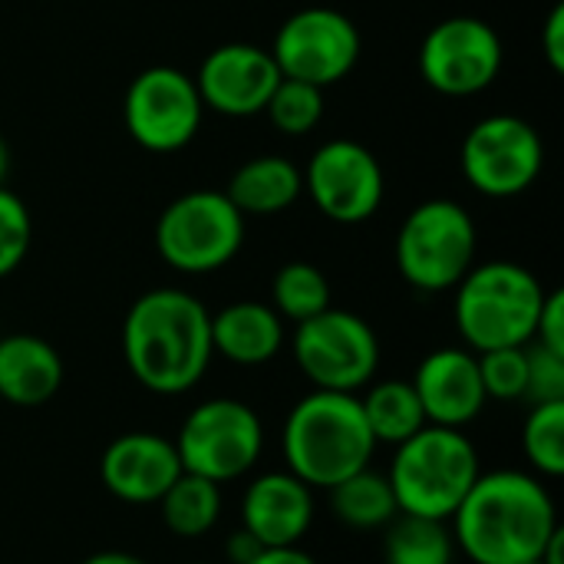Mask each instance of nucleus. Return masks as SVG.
<instances>
[{
    "instance_id": "nucleus-1",
    "label": "nucleus",
    "mask_w": 564,
    "mask_h": 564,
    "mask_svg": "<svg viewBox=\"0 0 564 564\" xmlns=\"http://www.w3.org/2000/svg\"><path fill=\"white\" fill-rule=\"evenodd\" d=\"M122 357L145 390L188 393L215 357L208 307L178 288L145 291L122 321Z\"/></svg>"
},
{
    "instance_id": "nucleus-2",
    "label": "nucleus",
    "mask_w": 564,
    "mask_h": 564,
    "mask_svg": "<svg viewBox=\"0 0 564 564\" xmlns=\"http://www.w3.org/2000/svg\"><path fill=\"white\" fill-rule=\"evenodd\" d=\"M456 542L473 564H529L558 532L549 489L519 469H496L473 482L453 516Z\"/></svg>"
},
{
    "instance_id": "nucleus-3",
    "label": "nucleus",
    "mask_w": 564,
    "mask_h": 564,
    "mask_svg": "<svg viewBox=\"0 0 564 564\" xmlns=\"http://www.w3.org/2000/svg\"><path fill=\"white\" fill-rule=\"evenodd\" d=\"M281 449L288 473L311 489H334L370 466L377 440L364 420L357 393L314 390L291 406Z\"/></svg>"
},
{
    "instance_id": "nucleus-4",
    "label": "nucleus",
    "mask_w": 564,
    "mask_h": 564,
    "mask_svg": "<svg viewBox=\"0 0 564 564\" xmlns=\"http://www.w3.org/2000/svg\"><path fill=\"white\" fill-rule=\"evenodd\" d=\"M479 476V453L469 436L430 423L397 446L387 473L397 509L433 522H449Z\"/></svg>"
},
{
    "instance_id": "nucleus-5",
    "label": "nucleus",
    "mask_w": 564,
    "mask_h": 564,
    "mask_svg": "<svg viewBox=\"0 0 564 564\" xmlns=\"http://www.w3.org/2000/svg\"><path fill=\"white\" fill-rule=\"evenodd\" d=\"M456 288V327L476 354L532 344L549 291L529 268L516 261L473 264Z\"/></svg>"
},
{
    "instance_id": "nucleus-6",
    "label": "nucleus",
    "mask_w": 564,
    "mask_h": 564,
    "mask_svg": "<svg viewBox=\"0 0 564 564\" xmlns=\"http://www.w3.org/2000/svg\"><path fill=\"white\" fill-rule=\"evenodd\" d=\"M393 258L410 288L449 291L476 264V221L459 202L430 198L400 225Z\"/></svg>"
},
{
    "instance_id": "nucleus-7",
    "label": "nucleus",
    "mask_w": 564,
    "mask_h": 564,
    "mask_svg": "<svg viewBox=\"0 0 564 564\" xmlns=\"http://www.w3.org/2000/svg\"><path fill=\"white\" fill-rule=\"evenodd\" d=\"M245 245V215L225 192L195 188L169 202L155 221L159 258L182 274L221 271Z\"/></svg>"
},
{
    "instance_id": "nucleus-8",
    "label": "nucleus",
    "mask_w": 564,
    "mask_h": 564,
    "mask_svg": "<svg viewBox=\"0 0 564 564\" xmlns=\"http://www.w3.org/2000/svg\"><path fill=\"white\" fill-rule=\"evenodd\" d=\"M261 449L264 426L258 413L248 403L228 397L198 403L175 436L182 473L212 479L218 486L248 476L258 466Z\"/></svg>"
},
{
    "instance_id": "nucleus-9",
    "label": "nucleus",
    "mask_w": 564,
    "mask_h": 564,
    "mask_svg": "<svg viewBox=\"0 0 564 564\" xmlns=\"http://www.w3.org/2000/svg\"><path fill=\"white\" fill-rule=\"evenodd\" d=\"M291 347L314 390L357 393L377 377L380 367V340L373 327L360 314L340 307H327L297 324Z\"/></svg>"
},
{
    "instance_id": "nucleus-10",
    "label": "nucleus",
    "mask_w": 564,
    "mask_h": 564,
    "mask_svg": "<svg viewBox=\"0 0 564 564\" xmlns=\"http://www.w3.org/2000/svg\"><path fill=\"white\" fill-rule=\"evenodd\" d=\"M459 165L479 195L516 198L539 182L545 169V142L539 129L519 116H486L466 132Z\"/></svg>"
},
{
    "instance_id": "nucleus-11",
    "label": "nucleus",
    "mask_w": 564,
    "mask_h": 564,
    "mask_svg": "<svg viewBox=\"0 0 564 564\" xmlns=\"http://www.w3.org/2000/svg\"><path fill=\"white\" fill-rule=\"evenodd\" d=\"M271 56L284 79L327 89L357 66L360 30L334 7H304L281 23Z\"/></svg>"
},
{
    "instance_id": "nucleus-12",
    "label": "nucleus",
    "mask_w": 564,
    "mask_h": 564,
    "mask_svg": "<svg viewBox=\"0 0 564 564\" xmlns=\"http://www.w3.org/2000/svg\"><path fill=\"white\" fill-rule=\"evenodd\" d=\"M202 116L205 106L195 79L175 66H149L126 89V132L145 152L185 149L198 135Z\"/></svg>"
},
{
    "instance_id": "nucleus-13",
    "label": "nucleus",
    "mask_w": 564,
    "mask_h": 564,
    "mask_svg": "<svg viewBox=\"0 0 564 564\" xmlns=\"http://www.w3.org/2000/svg\"><path fill=\"white\" fill-rule=\"evenodd\" d=\"M301 175L317 212L337 225H360L383 205L387 178L380 159L354 139L324 142Z\"/></svg>"
},
{
    "instance_id": "nucleus-14",
    "label": "nucleus",
    "mask_w": 564,
    "mask_h": 564,
    "mask_svg": "<svg viewBox=\"0 0 564 564\" xmlns=\"http://www.w3.org/2000/svg\"><path fill=\"white\" fill-rule=\"evenodd\" d=\"M502 69V40L479 17H449L436 23L420 46V76L443 96H476Z\"/></svg>"
},
{
    "instance_id": "nucleus-15",
    "label": "nucleus",
    "mask_w": 564,
    "mask_h": 564,
    "mask_svg": "<svg viewBox=\"0 0 564 564\" xmlns=\"http://www.w3.org/2000/svg\"><path fill=\"white\" fill-rule=\"evenodd\" d=\"M192 79L205 109L245 119L264 112L274 86L281 83V69L271 50L254 43H221L202 59Z\"/></svg>"
},
{
    "instance_id": "nucleus-16",
    "label": "nucleus",
    "mask_w": 564,
    "mask_h": 564,
    "mask_svg": "<svg viewBox=\"0 0 564 564\" xmlns=\"http://www.w3.org/2000/svg\"><path fill=\"white\" fill-rule=\"evenodd\" d=\"M430 426L463 430L486 410V387L479 377V357L473 350L443 347L420 360L410 380Z\"/></svg>"
},
{
    "instance_id": "nucleus-17",
    "label": "nucleus",
    "mask_w": 564,
    "mask_h": 564,
    "mask_svg": "<svg viewBox=\"0 0 564 564\" xmlns=\"http://www.w3.org/2000/svg\"><path fill=\"white\" fill-rule=\"evenodd\" d=\"M182 476L175 443L159 433H126L99 459V479L109 496L129 506H155Z\"/></svg>"
},
{
    "instance_id": "nucleus-18",
    "label": "nucleus",
    "mask_w": 564,
    "mask_h": 564,
    "mask_svg": "<svg viewBox=\"0 0 564 564\" xmlns=\"http://www.w3.org/2000/svg\"><path fill=\"white\" fill-rule=\"evenodd\" d=\"M314 522V489L294 473L258 476L241 499V529L261 549H294Z\"/></svg>"
},
{
    "instance_id": "nucleus-19",
    "label": "nucleus",
    "mask_w": 564,
    "mask_h": 564,
    "mask_svg": "<svg viewBox=\"0 0 564 564\" xmlns=\"http://www.w3.org/2000/svg\"><path fill=\"white\" fill-rule=\"evenodd\" d=\"M284 347V317L261 301H235L212 314V350L238 367H261Z\"/></svg>"
},
{
    "instance_id": "nucleus-20",
    "label": "nucleus",
    "mask_w": 564,
    "mask_h": 564,
    "mask_svg": "<svg viewBox=\"0 0 564 564\" xmlns=\"http://www.w3.org/2000/svg\"><path fill=\"white\" fill-rule=\"evenodd\" d=\"M63 387V357L36 334L0 340V397L13 406H40Z\"/></svg>"
},
{
    "instance_id": "nucleus-21",
    "label": "nucleus",
    "mask_w": 564,
    "mask_h": 564,
    "mask_svg": "<svg viewBox=\"0 0 564 564\" xmlns=\"http://www.w3.org/2000/svg\"><path fill=\"white\" fill-rule=\"evenodd\" d=\"M301 192H304V175L284 155H258L245 162L225 188V195L245 218L281 215L301 198Z\"/></svg>"
},
{
    "instance_id": "nucleus-22",
    "label": "nucleus",
    "mask_w": 564,
    "mask_h": 564,
    "mask_svg": "<svg viewBox=\"0 0 564 564\" xmlns=\"http://www.w3.org/2000/svg\"><path fill=\"white\" fill-rule=\"evenodd\" d=\"M364 406V420L380 443L387 446H400L410 436H416L426 426V413L420 406V397L413 390V383L406 380H380L367 390V397L360 400Z\"/></svg>"
},
{
    "instance_id": "nucleus-23",
    "label": "nucleus",
    "mask_w": 564,
    "mask_h": 564,
    "mask_svg": "<svg viewBox=\"0 0 564 564\" xmlns=\"http://www.w3.org/2000/svg\"><path fill=\"white\" fill-rule=\"evenodd\" d=\"M327 492H330V509H334L337 522H344L350 529H360V532L387 529L400 516L390 479L373 473L370 466L347 476L344 482H337Z\"/></svg>"
},
{
    "instance_id": "nucleus-24",
    "label": "nucleus",
    "mask_w": 564,
    "mask_h": 564,
    "mask_svg": "<svg viewBox=\"0 0 564 564\" xmlns=\"http://www.w3.org/2000/svg\"><path fill=\"white\" fill-rule=\"evenodd\" d=\"M162 522L178 539H202L221 516V486L192 473H182L159 499Z\"/></svg>"
},
{
    "instance_id": "nucleus-25",
    "label": "nucleus",
    "mask_w": 564,
    "mask_h": 564,
    "mask_svg": "<svg viewBox=\"0 0 564 564\" xmlns=\"http://www.w3.org/2000/svg\"><path fill=\"white\" fill-rule=\"evenodd\" d=\"M453 558H456V542L446 522L400 512L387 525V539H383L387 564H453Z\"/></svg>"
},
{
    "instance_id": "nucleus-26",
    "label": "nucleus",
    "mask_w": 564,
    "mask_h": 564,
    "mask_svg": "<svg viewBox=\"0 0 564 564\" xmlns=\"http://www.w3.org/2000/svg\"><path fill=\"white\" fill-rule=\"evenodd\" d=\"M271 301L281 317L304 324L330 307V281L311 261H288L271 281Z\"/></svg>"
},
{
    "instance_id": "nucleus-27",
    "label": "nucleus",
    "mask_w": 564,
    "mask_h": 564,
    "mask_svg": "<svg viewBox=\"0 0 564 564\" xmlns=\"http://www.w3.org/2000/svg\"><path fill=\"white\" fill-rule=\"evenodd\" d=\"M522 449L539 476H564V400L532 406L522 426Z\"/></svg>"
},
{
    "instance_id": "nucleus-28",
    "label": "nucleus",
    "mask_w": 564,
    "mask_h": 564,
    "mask_svg": "<svg viewBox=\"0 0 564 564\" xmlns=\"http://www.w3.org/2000/svg\"><path fill=\"white\" fill-rule=\"evenodd\" d=\"M264 112H268V119L274 122L278 132L307 135L324 119V89L311 86V83H301V79H284L281 76V83L274 86Z\"/></svg>"
},
{
    "instance_id": "nucleus-29",
    "label": "nucleus",
    "mask_w": 564,
    "mask_h": 564,
    "mask_svg": "<svg viewBox=\"0 0 564 564\" xmlns=\"http://www.w3.org/2000/svg\"><path fill=\"white\" fill-rule=\"evenodd\" d=\"M479 357V377L489 400H525L529 383V357L525 347H499L476 354Z\"/></svg>"
},
{
    "instance_id": "nucleus-30",
    "label": "nucleus",
    "mask_w": 564,
    "mask_h": 564,
    "mask_svg": "<svg viewBox=\"0 0 564 564\" xmlns=\"http://www.w3.org/2000/svg\"><path fill=\"white\" fill-rule=\"evenodd\" d=\"M33 241V218L26 205L3 185L0 188V278L13 274Z\"/></svg>"
},
{
    "instance_id": "nucleus-31",
    "label": "nucleus",
    "mask_w": 564,
    "mask_h": 564,
    "mask_svg": "<svg viewBox=\"0 0 564 564\" xmlns=\"http://www.w3.org/2000/svg\"><path fill=\"white\" fill-rule=\"evenodd\" d=\"M529 357V383H525V400L535 403H558L564 400V357L552 354L539 344L525 347Z\"/></svg>"
},
{
    "instance_id": "nucleus-32",
    "label": "nucleus",
    "mask_w": 564,
    "mask_h": 564,
    "mask_svg": "<svg viewBox=\"0 0 564 564\" xmlns=\"http://www.w3.org/2000/svg\"><path fill=\"white\" fill-rule=\"evenodd\" d=\"M532 344L562 354L564 357V294L562 291H549L539 311V324H535V337Z\"/></svg>"
},
{
    "instance_id": "nucleus-33",
    "label": "nucleus",
    "mask_w": 564,
    "mask_h": 564,
    "mask_svg": "<svg viewBox=\"0 0 564 564\" xmlns=\"http://www.w3.org/2000/svg\"><path fill=\"white\" fill-rule=\"evenodd\" d=\"M542 50L555 73H564V3H555L542 26Z\"/></svg>"
},
{
    "instance_id": "nucleus-34",
    "label": "nucleus",
    "mask_w": 564,
    "mask_h": 564,
    "mask_svg": "<svg viewBox=\"0 0 564 564\" xmlns=\"http://www.w3.org/2000/svg\"><path fill=\"white\" fill-rule=\"evenodd\" d=\"M245 564H317L307 552H301L297 545L294 549H261L251 562Z\"/></svg>"
},
{
    "instance_id": "nucleus-35",
    "label": "nucleus",
    "mask_w": 564,
    "mask_h": 564,
    "mask_svg": "<svg viewBox=\"0 0 564 564\" xmlns=\"http://www.w3.org/2000/svg\"><path fill=\"white\" fill-rule=\"evenodd\" d=\"M258 552H261V545H258V542H254V539H251L245 529H241L238 535H231V542H228V558H231L235 564L251 562Z\"/></svg>"
},
{
    "instance_id": "nucleus-36",
    "label": "nucleus",
    "mask_w": 564,
    "mask_h": 564,
    "mask_svg": "<svg viewBox=\"0 0 564 564\" xmlns=\"http://www.w3.org/2000/svg\"><path fill=\"white\" fill-rule=\"evenodd\" d=\"M79 564H149L145 558H139V555H129V552H96V555H89L86 562Z\"/></svg>"
},
{
    "instance_id": "nucleus-37",
    "label": "nucleus",
    "mask_w": 564,
    "mask_h": 564,
    "mask_svg": "<svg viewBox=\"0 0 564 564\" xmlns=\"http://www.w3.org/2000/svg\"><path fill=\"white\" fill-rule=\"evenodd\" d=\"M7 175H10V145H7V139L0 135V188H3V182H7Z\"/></svg>"
},
{
    "instance_id": "nucleus-38",
    "label": "nucleus",
    "mask_w": 564,
    "mask_h": 564,
    "mask_svg": "<svg viewBox=\"0 0 564 564\" xmlns=\"http://www.w3.org/2000/svg\"><path fill=\"white\" fill-rule=\"evenodd\" d=\"M529 564H545V562H539V558H535V562H529Z\"/></svg>"
},
{
    "instance_id": "nucleus-39",
    "label": "nucleus",
    "mask_w": 564,
    "mask_h": 564,
    "mask_svg": "<svg viewBox=\"0 0 564 564\" xmlns=\"http://www.w3.org/2000/svg\"><path fill=\"white\" fill-rule=\"evenodd\" d=\"M188 564H208V562H188Z\"/></svg>"
}]
</instances>
